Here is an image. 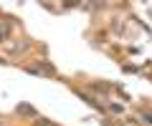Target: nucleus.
Returning a JSON list of instances; mask_svg holds the SVG:
<instances>
[{
	"mask_svg": "<svg viewBox=\"0 0 152 126\" xmlns=\"http://www.w3.org/2000/svg\"><path fill=\"white\" fill-rule=\"evenodd\" d=\"M18 111H20V114H28V116H36L33 106H26V104H20V106H18Z\"/></svg>",
	"mask_w": 152,
	"mask_h": 126,
	"instance_id": "f257e3e1",
	"label": "nucleus"
},
{
	"mask_svg": "<svg viewBox=\"0 0 152 126\" xmlns=\"http://www.w3.org/2000/svg\"><path fill=\"white\" fill-rule=\"evenodd\" d=\"M8 33H10V30H8V25H0V40L8 38Z\"/></svg>",
	"mask_w": 152,
	"mask_h": 126,
	"instance_id": "f03ea898",
	"label": "nucleus"
}]
</instances>
